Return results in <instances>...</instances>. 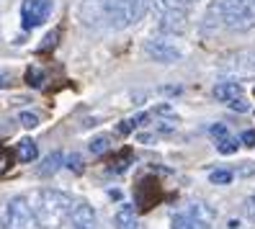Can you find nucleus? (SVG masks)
I'll return each mask as SVG.
<instances>
[{
  "mask_svg": "<svg viewBox=\"0 0 255 229\" xmlns=\"http://www.w3.org/2000/svg\"><path fill=\"white\" fill-rule=\"evenodd\" d=\"M240 139H243V144L253 147V144H255V131H243V136H240Z\"/></svg>",
  "mask_w": 255,
  "mask_h": 229,
  "instance_id": "obj_26",
  "label": "nucleus"
},
{
  "mask_svg": "<svg viewBox=\"0 0 255 229\" xmlns=\"http://www.w3.org/2000/svg\"><path fill=\"white\" fill-rule=\"evenodd\" d=\"M149 3L157 8V13H162V10H188L196 5V0H149Z\"/></svg>",
  "mask_w": 255,
  "mask_h": 229,
  "instance_id": "obj_14",
  "label": "nucleus"
},
{
  "mask_svg": "<svg viewBox=\"0 0 255 229\" xmlns=\"http://www.w3.org/2000/svg\"><path fill=\"white\" fill-rule=\"evenodd\" d=\"M54 39H57V31H52L47 39H44V41H47V44H44V47H47V49H52L54 47Z\"/></svg>",
  "mask_w": 255,
  "mask_h": 229,
  "instance_id": "obj_27",
  "label": "nucleus"
},
{
  "mask_svg": "<svg viewBox=\"0 0 255 229\" xmlns=\"http://www.w3.org/2000/svg\"><path fill=\"white\" fill-rule=\"evenodd\" d=\"M26 83L31 85V88H41L44 85V72L39 67H28L26 70Z\"/></svg>",
  "mask_w": 255,
  "mask_h": 229,
  "instance_id": "obj_17",
  "label": "nucleus"
},
{
  "mask_svg": "<svg viewBox=\"0 0 255 229\" xmlns=\"http://www.w3.org/2000/svg\"><path fill=\"white\" fill-rule=\"evenodd\" d=\"M149 5V0H103V16L114 28L134 26Z\"/></svg>",
  "mask_w": 255,
  "mask_h": 229,
  "instance_id": "obj_3",
  "label": "nucleus"
},
{
  "mask_svg": "<svg viewBox=\"0 0 255 229\" xmlns=\"http://www.w3.org/2000/svg\"><path fill=\"white\" fill-rule=\"evenodd\" d=\"M214 98L222 103H232L237 98H243V85L240 83H219L214 88Z\"/></svg>",
  "mask_w": 255,
  "mask_h": 229,
  "instance_id": "obj_11",
  "label": "nucleus"
},
{
  "mask_svg": "<svg viewBox=\"0 0 255 229\" xmlns=\"http://www.w3.org/2000/svg\"><path fill=\"white\" fill-rule=\"evenodd\" d=\"M34 222V209L28 206L23 196L10 198L8 206L3 209V219H0V229H28Z\"/></svg>",
  "mask_w": 255,
  "mask_h": 229,
  "instance_id": "obj_4",
  "label": "nucleus"
},
{
  "mask_svg": "<svg viewBox=\"0 0 255 229\" xmlns=\"http://www.w3.org/2000/svg\"><path fill=\"white\" fill-rule=\"evenodd\" d=\"M147 118H149L147 114H137V116H131V118H124L122 124H119V134H124V136H127L134 126H139L142 121H147Z\"/></svg>",
  "mask_w": 255,
  "mask_h": 229,
  "instance_id": "obj_15",
  "label": "nucleus"
},
{
  "mask_svg": "<svg viewBox=\"0 0 255 229\" xmlns=\"http://www.w3.org/2000/svg\"><path fill=\"white\" fill-rule=\"evenodd\" d=\"M70 211H72L70 193L57 188H44L36 193L34 222L39 229H62V224L70 219Z\"/></svg>",
  "mask_w": 255,
  "mask_h": 229,
  "instance_id": "obj_1",
  "label": "nucleus"
},
{
  "mask_svg": "<svg viewBox=\"0 0 255 229\" xmlns=\"http://www.w3.org/2000/svg\"><path fill=\"white\" fill-rule=\"evenodd\" d=\"M114 222H116V229H142L137 214H134V209L129 204H122V209L116 211Z\"/></svg>",
  "mask_w": 255,
  "mask_h": 229,
  "instance_id": "obj_10",
  "label": "nucleus"
},
{
  "mask_svg": "<svg viewBox=\"0 0 255 229\" xmlns=\"http://www.w3.org/2000/svg\"><path fill=\"white\" fill-rule=\"evenodd\" d=\"M65 160H67V157L62 155V152H52V155H47V157L41 160V165H39V175H44V178L54 175L59 167L65 165Z\"/></svg>",
  "mask_w": 255,
  "mask_h": 229,
  "instance_id": "obj_12",
  "label": "nucleus"
},
{
  "mask_svg": "<svg viewBox=\"0 0 255 229\" xmlns=\"http://www.w3.org/2000/svg\"><path fill=\"white\" fill-rule=\"evenodd\" d=\"M209 16H217L230 31H250L255 26V0H217Z\"/></svg>",
  "mask_w": 255,
  "mask_h": 229,
  "instance_id": "obj_2",
  "label": "nucleus"
},
{
  "mask_svg": "<svg viewBox=\"0 0 255 229\" xmlns=\"http://www.w3.org/2000/svg\"><path fill=\"white\" fill-rule=\"evenodd\" d=\"M109 144H111V139H109L106 134H103V136H96V139H91L88 149H91L93 155H101V152H106V149H109Z\"/></svg>",
  "mask_w": 255,
  "mask_h": 229,
  "instance_id": "obj_19",
  "label": "nucleus"
},
{
  "mask_svg": "<svg viewBox=\"0 0 255 229\" xmlns=\"http://www.w3.org/2000/svg\"><path fill=\"white\" fill-rule=\"evenodd\" d=\"M144 52H147V57H152L155 62H162V65H173L183 57V52L173 41H165V39H149L144 44Z\"/></svg>",
  "mask_w": 255,
  "mask_h": 229,
  "instance_id": "obj_6",
  "label": "nucleus"
},
{
  "mask_svg": "<svg viewBox=\"0 0 255 229\" xmlns=\"http://www.w3.org/2000/svg\"><path fill=\"white\" fill-rule=\"evenodd\" d=\"M65 162H67V167H70V170H75V173H80V170H83V165H80V157H78V155L67 157Z\"/></svg>",
  "mask_w": 255,
  "mask_h": 229,
  "instance_id": "obj_25",
  "label": "nucleus"
},
{
  "mask_svg": "<svg viewBox=\"0 0 255 229\" xmlns=\"http://www.w3.org/2000/svg\"><path fill=\"white\" fill-rule=\"evenodd\" d=\"M70 222H72V229H96V211H93V206L88 201L72 204Z\"/></svg>",
  "mask_w": 255,
  "mask_h": 229,
  "instance_id": "obj_8",
  "label": "nucleus"
},
{
  "mask_svg": "<svg viewBox=\"0 0 255 229\" xmlns=\"http://www.w3.org/2000/svg\"><path fill=\"white\" fill-rule=\"evenodd\" d=\"M52 13V0H23L21 3V23L23 28H36L49 18Z\"/></svg>",
  "mask_w": 255,
  "mask_h": 229,
  "instance_id": "obj_5",
  "label": "nucleus"
},
{
  "mask_svg": "<svg viewBox=\"0 0 255 229\" xmlns=\"http://www.w3.org/2000/svg\"><path fill=\"white\" fill-rule=\"evenodd\" d=\"M245 217H248L250 222H255V193L245 198Z\"/></svg>",
  "mask_w": 255,
  "mask_h": 229,
  "instance_id": "obj_23",
  "label": "nucleus"
},
{
  "mask_svg": "<svg viewBox=\"0 0 255 229\" xmlns=\"http://www.w3.org/2000/svg\"><path fill=\"white\" fill-rule=\"evenodd\" d=\"M170 229H191V217H188V209L175 214L173 222H170Z\"/></svg>",
  "mask_w": 255,
  "mask_h": 229,
  "instance_id": "obj_20",
  "label": "nucleus"
},
{
  "mask_svg": "<svg viewBox=\"0 0 255 229\" xmlns=\"http://www.w3.org/2000/svg\"><path fill=\"white\" fill-rule=\"evenodd\" d=\"M188 217H191V229H212L214 222V211L206 204H191L188 206Z\"/></svg>",
  "mask_w": 255,
  "mask_h": 229,
  "instance_id": "obj_9",
  "label": "nucleus"
},
{
  "mask_svg": "<svg viewBox=\"0 0 255 229\" xmlns=\"http://www.w3.org/2000/svg\"><path fill=\"white\" fill-rule=\"evenodd\" d=\"M209 134H212L214 139H222V136H230V131H227V126H224V124H212V126H209Z\"/></svg>",
  "mask_w": 255,
  "mask_h": 229,
  "instance_id": "obj_22",
  "label": "nucleus"
},
{
  "mask_svg": "<svg viewBox=\"0 0 255 229\" xmlns=\"http://www.w3.org/2000/svg\"><path fill=\"white\" fill-rule=\"evenodd\" d=\"M232 111H240V114H245V111H250V103L245 101V98H237V101H232V103H227Z\"/></svg>",
  "mask_w": 255,
  "mask_h": 229,
  "instance_id": "obj_24",
  "label": "nucleus"
},
{
  "mask_svg": "<svg viewBox=\"0 0 255 229\" xmlns=\"http://www.w3.org/2000/svg\"><path fill=\"white\" fill-rule=\"evenodd\" d=\"M5 85V75H0V88H3Z\"/></svg>",
  "mask_w": 255,
  "mask_h": 229,
  "instance_id": "obj_28",
  "label": "nucleus"
},
{
  "mask_svg": "<svg viewBox=\"0 0 255 229\" xmlns=\"http://www.w3.org/2000/svg\"><path fill=\"white\" fill-rule=\"evenodd\" d=\"M157 26L165 34H183L188 28V10H162Z\"/></svg>",
  "mask_w": 255,
  "mask_h": 229,
  "instance_id": "obj_7",
  "label": "nucleus"
},
{
  "mask_svg": "<svg viewBox=\"0 0 255 229\" xmlns=\"http://www.w3.org/2000/svg\"><path fill=\"white\" fill-rule=\"evenodd\" d=\"M18 121H21V126H26V129H34V126L39 124V118H36L34 114H28V111H23V114L18 116Z\"/></svg>",
  "mask_w": 255,
  "mask_h": 229,
  "instance_id": "obj_21",
  "label": "nucleus"
},
{
  "mask_svg": "<svg viewBox=\"0 0 255 229\" xmlns=\"http://www.w3.org/2000/svg\"><path fill=\"white\" fill-rule=\"evenodd\" d=\"M240 147L237 139H232V136H222V139H217V152H222V155H235Z\"/></svg>",
  "mask_w": 255,
  "mask_h": 229,
  "instance_id": "obj_16",
  "label": "nucleus"
},
{
  "mask_svg": "<svg viewBox=\"0 0 255 229\" xmlns=\"http://www.w3.org/2000/svg\"><path fill=\"white\" fill-rule=\"evenodd\" d=\"M235 173L232 170H214L212 175H209V180L214 183V186H227V183H232Z\"/></svg>",
  "mask_w": 255,
  "mask_h": 229,
  "instance_id": "obj_18",
  "label": "nucleus"
},
{
  "mask_svg": "<svg viewBox=\"0 0 255 229\" xmlns=\"http://www.w3.org/2000/svg\"><path fill=\"white\" fill-rule=\"evenodd\" d=\"M16 155H18L21 162H34L39 157V147H36L34 139H21L16 144Z\"/></svg>",
  "mask_w": 255,
  "mask_h": 229,
  "instance_id": "obj_13",
  "label": "nucleus"
}]
</instances>
